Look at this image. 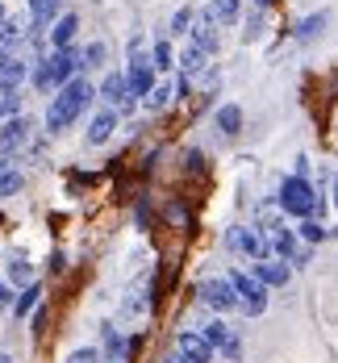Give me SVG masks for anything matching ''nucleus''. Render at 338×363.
Wrapping results in <instances>:
<instances>
[{
  "label": "nucleus",
  "mask_w": 338,
  "mask_h": 363,
  "mask_svg": "<svg viewBox=\"0 0 338 363\" xmlns=\"http://www.w3.org/2000/svg\"><path fill=\"white\" fill-rule=\"evenodd\" d=\"M92 96H96V88H92L84 75H75L67 88H59V92L50 96V109H46V130H50V134L67 130L75 117H79V113L92 105Z\"/></svg>",
  "instance_id": "f257e3e1"
},
{
  "label": "nucleus",
  "mask_w": 338,
  "mask_h": 363,
  "mask_svg": "<svg viewBox=\"0 0 338 363\" xmlns=\"http://www.w3.org/2000/svg\"><path fill=\"white\" fill-rule=\"evenodd\" d=\"M79 67H84V55H75L72 46L67 50H50L42 63H38V72H34V84L42 88V92H59V88H67L75 75H79Z\"/></svg>",
  "instance_id": "f03ea898"
},
{
  "label": "nucleus",
  "mask_w": 338,
  "mask_h": 363,
  "mask_svg": "<svg viewBox=\"0 0 338 363\" xmlns=\"http://www.w3.org/2000/svg\"><path fill=\"white\" fill-rule=\"evenodd\" d=\"M276 201H280L284 213H293V218H300V221L317 218V205H322V196L309 188L305 176H288V180L280 184V196H276Z\"/></svg>",
  "instance_id": "7ed1b4c3"
},
{
  "label": "nucleus",
  "mask_w": 338,
  "mask_h": 363,
  "mask_svg": "<svg viewBox=\"0 0 338 363\" xmlns=\"http://www.w3.org/2000/svg\"><path fill=\"white\" fill-rule=\"evenodd\" d=\"M196 296L209 305V309H218V313H230V309H242V296H238V289H234V280L230 276H218V280H205L201 289H196Z\"/></svg>",
  "instance_id": "20e7f679"
},
{
  "label": "nucleus",
  "mask_w": 338,
  "mask_h": 363,
  "mask_svg": "<svg viewBox=\"0 0 338 363\" xmlns=\"http://www.w3.org/2000/svg\"><path fill=\"white\" fill-rule=\"evenodd\" d=\"M225 247L238 255H247L251 263H259V259H267L271 255V238H263L259 230H247V225H234L230 234H225Z\"/></svg>",
  "instance_id": "39448f33"
},
{
  "label": "nucleus",
  "mask_w": 338,
  "mask_h": 363,
  "mask_svg": "<svg viewBox=\"0 0 338 363\" xmlns=\"http://www.w3.org/2000/svg\"><path fill=\"white\" fill-rule=\"evenodd\" d=\"M230 280H234V289L242 296V313L259 318L263 309H267V284H263L259 276H247V272H230Z\"/></svg>",
  "instance_id": "423d86ee"
},
{
  "label": "nucleus",
  "mask_w": 338,
  "mask_h": 363,
  "mask_svg": "<svg viewBox=\"0 0 338 363\" xmlns=\"http://www.w3.org/2000/svg\"><path fill=\"white\" fill-rule=\"evenodd\" d=\"M96 92H101V101H105L109 109H117V113L134 105V88H130V75H121V72H109L105 79H101V88H96Z\"/></svg>",
  "instance_id": "0eeeda50"
},
{
  "label": "nucleus",
  "mask_w": 338,
  "mask_h": 363,
  "mask_svg": "<svg viewBox=\"0 0 338 363\" xmlns=\"http://www.w3.org/2000/svg\"><path fill=\"white\" fill-rule=\"evenodd\" d=\"M176 351H180L188 363H213V355H218L201 330H180V334H176Z\"/></svg>",
  "instance_id": "6e6552de"
},
{
  "label": "nucleus",
  "mask_w": 338,
  "mask_h": 363,
  "mask_svg": "<svg viewBox=\"0 0 338 363\" xmlns=\"http://www.w3.org/2000/svg\"><path fill=\"white\" fill-rule=\"evenodd\" d=\"M26 143H30V117H26V113L4 117V125H0V150H4V155H17Z\"/></svg>",
  "instance_id": "1a4fd4ad"
},
{
  "label": "nucleus",
  "mask_w": 338,
  "mask_h": 363,
  "mask_svg": "<svg viewBox=\"0 0 338 363\" xmlns=\"http://www.w3.org/2000/svg\"><path fill=\"white\" fill-rule=\"evenodd\" d=\"M251 276H259L267 289H284L293 280V267L284 259H259V263H251Z\"/></svg>",
  "instance_id": "9d476101"
},
{
  "label": "nucleus",
  "mask_w": 338,
  "mask_h": 363,
  "mask_svg": "<svg viewBox=\"0 0 338 363\" xmlns=\"http://www.w3.org/2000/svg\"><path fill=\"white\" fill-rule=\"evenodd\" d=\"M150 67L154 63L142 55V42H134V63H130V88H134V96H150V79H154Z\"/></svg>",
  "instance_id": "9b49d317"
},
{
  "label": "nucleus",
  "mask_w": 338,
  "mask_h": 363,
  "mask_svg": "<svg viewBox=\"0 0 338 363\" xmlns=\"http://www.w3.org/2000/svg\"><path fill=\"white\" fill-rule=\"evenodd\" d=\"M26 72H30L26 59H17L13 50H0V88H21Z\"/></svg>",
  "instance_id": "f8f14e48"
},
{
  "label": "nucleus",
  "mask_w": 338,
  "mask_h": 363,
  "mask_svg": "<svg viewBox=\"0 0 338 363\" xmlns=\"http://www.w3.org/2000/svg\"><path fill=\"white\" fill-rule=\"evenodd\" d=\"M75 30H79V17L75 13H63L50 30H46V38H50V50H67L75 42Z\"/></svg>",
  "instance_id": "ddd939ff"
},
{
  "label": "nucleus",
  "mask_w": 338,
  "mask_h": 363,
  "mask_svg": "<svg viewBox=\"0 0 338 363\" xmlns=\"http://www.w3.org/2000/svg\"><path fill=\"white\" fill-rule=\"evenodd\" d=\"M192 46H201L205 55H218V21L205 13V17H196V26H192Z\"/></svg>",
  "instance_id": "4468645a"
},
{
  "label": "nucleus",
  "mask_w": 338,
  "mask_h": 363,
  "mask_svg": "<svg viewBox=\"0 0 338 363\" xmlns=\"http://www.w3.org/2000/svg\"><path fill=\"white\" fill-rule=\"evenodd\" d=\"M113 130H117V109H101L96 117H92V125H88V143H92V146L109 143Z\"/></svg>",
  "instance_id": "2eb2a0df"
},
{
  "label": "nucleus",
  "mask_w": 338,
  "mask_h": 363,
  "mask_svg": "<svg viewBox=\"0 0 338 363\" xmlns=\"http://www.w3.org/2000/svg\"><path fill=\"white\" fill-rule=\"evenodd\" d=\"M63 0H30V17H34V30H50L63 13Z\"/></svg>",
  "instance_id": "dca6fc26"
},
{
  "label": "nucleus",
  "mask_w": 338,
  "mask_h": 363,
  "mask_svg": "<svg viewBox=\"0 0 338 363\" xmlns=\"http://www.w3.org/2000/svg\"><path fill=\"white\" fill-rule=\"evenodd\" d=\"M297 230H284V225H276L271 230V255L276 259H284V263H293V255H297Z\"/></svg>",
  "instance_id": "f3484780"
},
{
  "label": "nucleus",
  "mask_w": 338,
  "mask_h": 363,
  "mask_svg": "<svg viewBox=\"0 0 338 363\" xmlns=\"http://www.w3.org/2000/svg\"><path fill=\"white\" fill-rule=\"evenodd\" d=\"M238 13H242V0H209V17L218 26H234Z\"/></svg>",
  "instance_id": "a211bd4d"
},
{
  "label": "nucleus",
  "mask_w": 338,
  "mask_h": 363,
  "mask_svg": "<svg viewBox=\"0 0 338 363\" xmlns=\"http://www.w3.org/2000/svg\"><path fill=\"white\" fill-rule=\"evenodd\" d=\"M213 121H218V130H222L225 138H234V134L242 130V109H238V105H222Z\"/></svg>",
  "instance_id": "6ab92c4d"
},
{
  "label": "nucleus",
  "mask_w": 338,
  "mask_h": 363,
  "mask_svg": "<svg viewBox=\"0 0 338 363\" xmlns=\"http://www.w3.org/2000/svg\"><path fill=\"white\" fill-rule=\"evenodd\" d=\"M38 301H42V289L38 284H30V289L17 292V305H13V318L21 322V318H30V309H38Z\"/></svg>",
  "instance_id": "aec40b11"
},
{
  "label": "nucleus",
  "mask_w": 338,
  "mask_h": 363,
  "mask_svg": "<svg viewBox=\"0 0 338 363\" xmlns=\"http://www.w3.org/2000/svg\"><path fill=\"white\" fill-rule=\"evenodd\" d=\"M201 334L209 338V347H213V351H225V347L234 342V330L225 326V322H209V326L201 330Z\"/></svg>",
  "instance_id": "412c9836"
},
{
  "label": "nucleus",
  "mask_w": 338,
  "mask_h": 363,
  "mask_svg": "<svg viewBox=\"0 0 338 363\" xmlns=\"http://www.w3.org/2000/svg\"><path fill=\"white\" fill-rule=\"evenodd\" d=\"M9 284H13V289H30V284H34V267H30L26 259H13V263H9Z\"/></svg>",
  "instance_id": "4be33fe9"
},
{
  "label": "nucleus",
  "mask_w": 338,
  "mask_h": 363,
  "mask_svg": "<svg viewBox=\"0 0 338 363\" xmlns=\"http://www.w3.org/2000/svg\"><path fill=\"white\" fill-rule=\"evenodd\" d=\"M205 59H209V55H205L201 46H192V42H188V46H184V55H180V67H184V75L205 72Z\"/></svg>",
  "instance_id": "5701e85b"
},
{
  "label": "nucleus",
  "mask_w": 338,
  "mask_h": 363,
  "mask_svg": "<svg viewBox=\"0 0 338 363\" xmlns=\"http://www.w3.org/2000/svg\"><path fill=\"white\" fill-rule=\"evenodd\" d=\"M326 21H330V13H313V17H305V21L297 26V42H309V38H317Z\"/></svg>",
  "instance_id": "b1692460"
},
{
  "label": "nucleus",
  "mask_w": 338,
  "mask_h": 363,
  "mask_svg": "<svg viewBox=\"0 0 338 363\" xmlns=\"http://www.w3.org/2000/svg\"><path fill=\"white\" fill-rule=\"evenodd\" d=\"M297 234L305 238V242H309V247H313V242H322V238H330V230H326V225H322L317 218H305Z\"/></svg>",
  "instance_id": "393cba45"
},
{
  "label": "nucleus",
  "mask_w": 338,
  "mask_h": 363,
  "mask_svg": "<svg viewBox=\"0 0 338 363\" xmlns=\"http://www.w3.org/2000/svg\"><path fill=\"white\" fill-rule=\"evenodd\" d=\"M21 26H17V17H9V21H0V50H13L17 42H21Z\"/></svg>",
  "instance_id": "a878e982"
},
{
  "label": "nucleus",
  "mask_w": 338,
  "mask_h": 363,
  "mask_svg": "<svg viewBox=\"0 0 338 363\" xmlns=\"http://www.w3.org/2000/svg\"><path fill=\"white\" fill-rule=\"evenodd\" d=\"M150 55H154V72H167V67L176 63V59H171V42H163V38L150 46Z\"/></svg>",
  "instance_id": "bb28decb"
},
{
  "label": "nucleus",
  "mask_w": 338,
  "mask_h": 363,
  "mask_svg": "<svg viewBox=\"0 0 338 363\" xmlns=\"http://www.w3.org/2000/svg\"><path fill=\"white\" fill-rule=\"evenodd\" d=\"M192 26H196V17H192V9H176V17H171V34H192Z\"/></svg>",
  "instance_id": "cd10ccee"
},
{
  "label": "nucleus",
  "mask_w": 338,
  "mask_h": 363,
  "mask_svg": "<svg viewBox=\"0 0 338 363\" xmlns=\"http://www.w3.org/2000/svg\"><path fill=\"white\" fill-rule=\"evenodd\" d=\"M105 63V42H88L84 46V67H101Z\"/></svg>",
  "instance_id": "c85d7f7f"
},
{
  "label": "nucleus",
  "mask_w": 338,
  "mask_h": 363,
  "mask_svg": "<svg viewBox=\"0 0 338 363\" xmlns=\"http://www.w3.org/2000/svg\"><path fill=\"white\" fill-rule=\"evenodd\" d=\"M147 105H150L154 113H159V109H167V105H171V88H150Z\"/></svg>",
  "instance_id": "c756f323"
},
{
  "label": "nucleus",
  "mask_w": 338,
  "mask_h": 363,
  "mask_svg": "<svg viewBox=\"0 0 338 363\" xmlns=\"http://www.w3.org/2000/svg\"><path fill=\"white\" fill-rule=\"evenodd\" d=\"M67 363H101V351L96 347H84V351H72V359Z\"/></svg>",
  "instance_id": "7c9ffc66"
},
{
  "label": "nucleus",
  "mask_w": 338,
  "mask_h": 363,
  "mask_svg": "<svg viewBox=\"0 0 338 363\" xmlns=\"http://www.w3.org/2000/svg\"><path fill=\"white\" fill-rule=\"evenodd\" d=\"M222 355H225V363H242V342H238V338H234V342H230V347H225Z\"/></svg>",
  "instance_id": "2f4dec72"
},
{
  "label": "nucleus",
  "mask_w": 338,
  "mask_h": 363,
  "mask_svg": "<svg viewBox=\"0 0 338 363\" xmlns=\"http://www.w3.org/2000/svg\"><path fill=\"white\" fill-rule=\"evenodd\" d=\"M309 259H313V251H309V247H300V251L293 255V267H305V263H309Z\"/></svg>",
  "instance_id": "473e14b6"
},
{
  "label": "nucleus",
  "mask_w": 338,
  "mask_h": 363,
  "mask_svg": "<svg viewBox=\"0 0 338 363\" xmlns=\"http://www.w3.org/2000/svg\"><path fill=\"white\" fill-rule=\"evenodd\" d=\"M9 305H13V289H9V284H0V309H9Z\"/></svg>",
  "instance_id": "72a5a7b5"
},
{
  "label": "nucleus",
  "mask_w": 338,
  "mask_h": 363,
  "mask_svg": "<svg viewBox=\"0 0 338 363\" xmlns=\"http://www.w3.org/2000/svg\"><path fill=\"white\" fill-rule=\"evenodd\" d=\"M167 218H171V221H188V213H184V205H171V209H167Z\"/></svg>",
  "instance_id": "f704fd0d"
},
{
  "label": "nucleus",
  "mask_w": 338,
  "mask_h": 363,
  "mask_svg": "<svg viewBox=\"0 0 338 363\" xmlns=\"http://www.w3.org/2000/svg\"><path fill=\"white\" fill-rule=\"evenodd\" d=\"M0 21H9V17H4V4H0Z\"/></svg>",
  "instance_id": "c9c22d12"
},
{
  "label": "nucleus",
  "mask_w": 338,
  "mask_h": 363,
  "mask_svg": "<svg viewBox=\"0 0 338 363\" xmlns=\"http://www.w3.org/2000/svg\"><path fill=\"white\" fill-rule=\"evenodd\" d=\"M334 205H338V180H334Z\"/></svg>",
  "instance_id": "e433bc0d"
},
{
  "label": "nucleus",
  "mask_w": 338,
  "mask_h": 363,
  "mask_svg": "<svg viewBox=\"0 0 338 363\" xmlns=\"http://www.w3.org/2000/svg\"><path fill=\"white\" fill-rule=\"evenodd\" d=\"M0 363H9V355H0Z\"/></svg>",
  "instance_id": "4c0bfd02"
}]
</instances>
